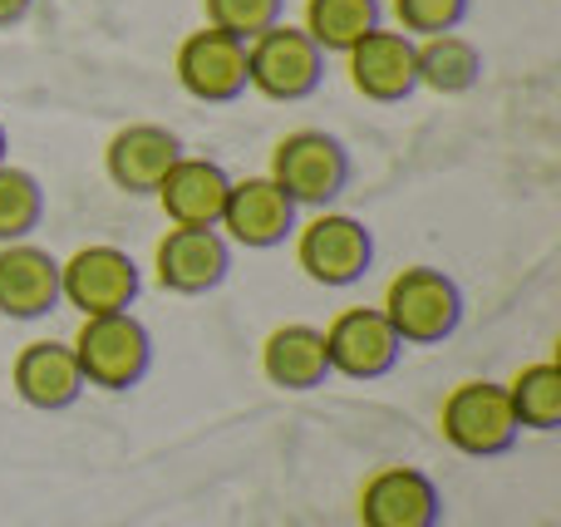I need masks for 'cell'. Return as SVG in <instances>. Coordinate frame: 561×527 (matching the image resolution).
Returning <instances> with one entry per match:
<instances>
[{"instance_id":"16","label":"cell","mask_w":561,"mask_h":527,"mask_svg":"<svg viewBox=\"0 0 561 527\" xmlns=\"http://www.w3.org/2000/svg\"><path fill=\"white\" fill-rule=\"evenodd\" d=\"M227 193H232V173L213 158H197V153H183L168 177L158 183V207L173 227H217L222 222V207H227Z\"/></svg>"},{"instance_id":"2","label":"cell","mask_w":561,"mask_h":527,"mask_svg":"<svg viewBox=\"0 0 561 527\" xmlns=\"http://www.w3.org/2000/svg\"><path fill=\"white\" fill-rule=\"evenodd\" d=\"M399 345H444L463 325V291L438 266H404L379 301Z\"/></svg>"},{"instance_id":"14","label":"cell","mask_w":561,"mask_h":527,"mask_svg":"<svg viewBox=\"0 0 561 527\" xmlns=\"http://www.w3.org/2000/svg\"><path fill=\"white\" fill-rule=\"evenodd\" d=\"M183 138L163 124H128L108 138L104 148V173L118 193L128 197H153L158 183L168 177V168L183 158Z\"/></svg>"},{"instance_id":"24","label":"cell","mask_w":561,"mask_h":527,"mask_svg":"<svg viewBox=\"0 0 561 527\" xmlns=\"http://www.w3.org/2000/svg\"><path fill=\"white\" fill-rule=\"evenodd\" d=\"M394 20L409 39H428L458 30L468 20V0H394Z\"/></svg>"},{"instance_id":"10","label":"cell","mask_w":561,"mask_h":527,"mask_svg":"<svg viewBox=\"0 0 561 527\" xmlns=\"http://www.w3.org/2000/svg\"><path fill=\"white\" fill-rule=\"evenodd\" d=\"M320 335H325L330 375H345V380H379V375H389L399 365V355H404L394 325L385 321L379 306H350V311H340Z\"/></svg>"},{"instance_id":"6","label":"cell","mask_w":561,"mask_h":527,"mask_svg":"<svg viewBox=\"0 0 561 527\" xmlns=\"http://www.w3.org/2000/svg\"><path fill=\"white\" fill-rule=\"evenodd\" d=\"M266 177H272L296 207L320 213V207H330L340 193H345L350 153L335 134H325V128H296V134H286L276 144L272 173Z\"/></svg>"},{"instance_id":"21","label":"cell","mask_w":561,"mask_h":527,"mask_svg":"<svg viewBox=\"0 0 561 527\" xmlns=\"http://www.w3.org/2000/svg\"><path fill=\"white\" fill-rule=\"evenodd\" d=\"M507 400L523 429L552 434L561 424V365L557 360H537L527 370H517V380H507Z\"/></svg>"},{"instance_id":"22","label":"cell","mask_w":561,"mask_h":527,"mask_svg":"<svg viewBox=\"0 0 561 527\" xmlns=\"http://www.w3.org/2000/svg\"><path fill=\"white\" fill-rule=\"evenodd\" d=\"M45 222V187L35 173L15 163H0V247L30 242V232Z\"/></svg>"},{"instance_id":"9","label":"cell","mask_w":561,"mask_h":527,"mask_svg":"<svg viewBox=\"0 0 561 527\" xmlns=\"http://www.w3.org/2000/svg\"><path fill=\"white\" fill-rule=\"evenodd\" d=\"M173 75L183 94L203 99V104H232L247 94V39L213 25L193 30L173 55Z\"/></svg>"},{"instance_id":"25","label":"cell","mask_w":561,"mask_h":527,"mask_svg":"<svg viewBox=\"0 0 561 527\" xmlns=\"http://www.w3.org/2000/svg\"><path fill=\"white\" fill-rule=\"evenodd\" d=\"M35 10V0H0V30H10V25H20V20Z\"/></svg>"},{"instance_id":"23","label":"cell","mask_w":561,"mask_h":527,"mask_svg":"<svg viewBox=\"0 0 561 527\" xmlns=\"http://www.w3.org/2000/svg\"><path fill=\"white\" fill-rule=\"evenodd\" d=\"M280 5H286V0H203L207 25L227 30V35H237V39H256L262 30H272L280 20Z\"/></svg>"},{"instance_id":"17","label":"cell","mask_w":561,"mask_h":527,"mask_svg":"<svg viewBox=\"0 0 561 527\" xmlns=\"http://www.w3.org/2000/svg\"><path fill=\"white\" fill-rule=\"evenodd\" d=\"M59 306V256L35 242L0 247V316L10 321H39Z\"/></svg>"},{"instance_id":"11","label":"cell","mask_w":561,"mask_h":527,"mask_svg":"<svg viewBox=\"0 0 561 527\" xmlns=\"http://www.w3.org/2000/svg\"><path fill=\"white\" fill-rule=\"evenodd\" d=\"M444 523V493L424 469L389 463L369 473L359 489V527H438Z\"/></svg>"},{"instance_id":"5","label":"cell","mask_w":561,"mask_h":527,"mask_svg":"<svg viewBox=\"0 0 561 527\" xmlns=\"http://www.w3.org/2000/svg\"><path fill=\"white\" fill-rule=\"evenodd\" d=\"M325 79V55L300 25L276 20L256 39H247V89H256L272 104H300Z\"/></svg>"},{"instance_id":"18","label":"cell","mask_w":561,"mask_h":527,"mask_svg":"<svg viewBox=\"0 0 561 527\" xmlns=\"http://www.w3.org/2000/svg\"><path fill=\"white\" fill-rule=\"evenodd\" d=\"M262 375H266V385L290 390V394L320 390L330 380V355H325L320 325H306V321L276 325L262 341Z\"/></svg>"},{"instance_id":"26","label":"cell","mask_w":561,"mask_h":527,"mask_svg":"<svg viewBox=\"0 0 561 527\" xmlns=\"http://www.w3.org/2000/svg\"><path fill=\"white\" fill-rule=\"evenodd\" d=\"M0 163H10V134H5V124H0Z\"/></svg>"},{"instance_id":"1","label":"cell","mask_w":561,"mask_h":527,"mask_svg":"<svg viewBox=\"0 0 561 527\" xmlns=\"http://www.w3.org/2000/svg\"><path fill=\"white\" fill-rule=\"evenodd\" d=\"M69 351H75L84 385H94L104 394L138 390L148 380V370H153V335L134 311L89 316L79 325V335L69 341Z\"/></svg>"},{"instance_id":"3","label":"cell","mask_w":561,"mask_h":527,"mask_svg":"<svg viewBox=\"0 0 561 527\" xmlns=\"http://www.w3.org/2000/svg\"><path fill=\"white\" fill-rule=\"evenodd\" d=\"M438 434H444L448 449L468 454V459H497L523 439V424L513 414L507 385L463 380L448 390L444 410H438Z\"/></svg>"},{"instance_id":"7","label":"cell","mask_w":561,"mask_h":527,"mask_svg":"<svg viewBox=\"0 0 561 527\" xmlns=\"http://www.w3.org/2000/svg\"><path fill=\"white\" fill-rule=\"evenodd\" d=\"M138 286H144V272H138V262L124 247L94 242L59 262V301L75 306L84 321L89 316L128 311L138 301Z\"/></svg>"},{"instance_id":"12","label":"cell","mask_w":561,"mask_h":527,"mask_svg":"<svg viewBox=\"0 0 561 527\" xmlns=\"http://www.w3.org/2000/svg\"><path fill=\"white\" fill-rule=\"evenodd\" d=\"M296 213L300 207L290 203L286 193L272 183V177H232V193H227V207H222V222L217 232L227 242L247 247V252H272L286 237H296Z\"/></svg>"},{"instance_id":"15","label":"cell","mask_w":561,"mask_h":527,"mask_svg":"<svg viewBox=\"0 0 561 527\" xmlns=\"http://www.w3.org/2000/svg\"><path fill=\"white\" fill-rule=\"evenodd\" d=\"M10 385H15L20 404H30L39 414L75 410L79 394L89 390L69 341H30L10 365Z\"/></svg>"},{"instance_id":"4","label":"cell","mask_w":561,"mask_h":527,"mask_svg":"<svg viewBox=\"0 0 561 527\" xmlns=\"http://www.w3.org/2000/svg\"><path fill=\"white\" fill-rule=\"evenodd\" d=\"M296 266L325 291H345L375 266V232L359 217L320 207L310 222H296Z\"/></svg>"},{"instance_id":"19","label":"cell","mask_w":561,"mask_h":527,"mask_svg":"<svg viewBox=\"0 0 561 527\" xmlns=\"http://www.w3.org/2000/svg\"><path fill=\"white\" fill-rule=\"evenodd\" d=\"M414 59H419V84L434 89V94H468L483 79V49L468 35H458V30L414 39Z\"/></svg>"},{"instance_id":"8","label":"cell","mask_w":561,"mask_h":527,"mask_svg":"<svg viewBox=\"0 0 561 527\" xmlns=\"http://www.w3.org/2000/svg\"><path fill=\"white\" fill-rule=\"evenodd\" d=\"M232 272V242L217 227H168L153 247V276L173 296H207Z\"/></svg>"},{"instance_id":"13","label":"cell","mask_w":561,"mask_h":527,"mask_svg":"<svg viewBox=\"0 0 561 527\" xmlns=\"http://www.w3.org/2000/svg\"><path fill=\"white\" fill-rule=\"evenodd\" d=\"M345 69L355 94L375 99V104H404L419 89V59L414 39L404 30H369L359 45L345 49Z\"/></svg>"},{"instance_id":"20","label":"cell","mask_w":561,"mask_h":527,"mask_svg":"<svg viewBox=\"0 0 561 527\" xmlns=\"http://www.w3.org/2000/svg\"><path fill=\"white\" fill-rule=\"evenodd\" d=\"M375 25L379 0H306V20H300V30L320 45V55H345Z\"/></svg>"}]
</instances>
